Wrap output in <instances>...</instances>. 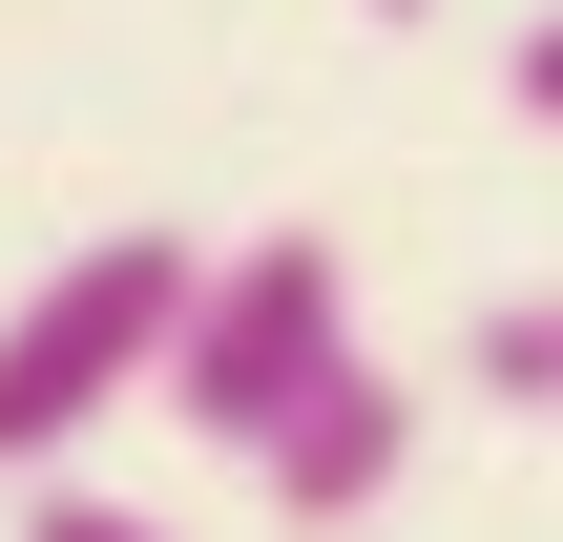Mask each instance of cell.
I'll list each match as a JSON object with an SVG mask.
<instances>
[{
  "label": "cell",
  "mask_w": 563,
  "mask_h": 542,
  "mask_svg": "<svg viewBox=\"0 0 563 542\" xmlns=\"http://www.w3.org/2000/svg\"><path fill=\"white\" fill-rule=\"evenodd\" d=\"M460 397H501V418H563V292H501V313L460 334Z\"/></svg>",
  "instance_id": "obj_4"
},
{
  "label": "cell",
  "mask_w": 563,
  "mask_h": 542,
  "mask_svg": "<svg viewBox=\"0 0 563 542\" xmlns=\"http://www.w3.org/2000/svg\"><path fill=\"white\" fill-rule=\"evenodd\" d=\"M21 542H167V522H146V501H84V480L42 460V480H21Z\"/></svg>",
  "instance_id": "obj_5"
},
{
  "label": "cell",
  "mask_w": 563,
  "mask_h": 542,
  "mask_svg": "<svg viewBox=\"0 0 563 542\" xmlns=\"http://www.w3.org/2000/svg\"><path fill=\"white\" fill-rule=\"evenodd\" d=\"M334 355H355V251H334V230H251V251H188L146 397H167L209 460H251V439H272Z\"/></svg>",
  "instance_id": "obj_1"
},
{
  "label": "cell",
  "mask_w": 563,
  "mask_h": 542,
  "mask_svg": "<svg viewBox=\"0 0 563 542\" xmlns=\"http://www.w3.org/2000/svg\"><path fill=\"white\" fill-rule=\"evenodd\" d=\"M376 21H439V0H376Z\"/></svg>",
  "instance_id": "obj_6"
},
{
  "label": "cell",
  "mask_w": 563,
  "mask_h": 542,
  "mask_svg": "<svg viewBox=\"0 0 563 542\" xmlns=\"http://www.w3.org/2000/svg\"><path fill=\"white\" fill-rule=\"evenodd\" d=\"M167 292H188V230H84V251L0 313V480H42L84 418H125V397H146Z\"/></svg>",
  "instance_id": "obj_2"
},
{
  "label": "cell",
  "mask_w": 563,
  "mask_h": 542,
  "mask_svg": "<svg viewBox=\"0 0 563 542\" xmlns=\"http://www.w3.org/2000/svg\"><path fill=\"white\" fill-rule=\"evenodd\" d=\"M251 480H272V522H292V542L376 522V501L418 480V397H397L376 355H334V376H313V397H292L272 439H251Z\"/></svg>",
  "instance_id": "obj_3"
}]
</instances>
